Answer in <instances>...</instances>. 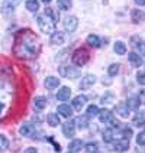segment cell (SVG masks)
I'll return each mask as SVG.
<instances>
[{
  "mask_svg": "<svg viewBox=\"0 0 145 153\" xmlns=\"http://www.w3.org/2000/svg\"><path fill=\"white\" fill-rule=\"evenodd\" d=\"M48 123H50L51 127H57V126L61 123L58 114H50V116H48Z\"/></svg>",
  "mask_w": 145,
  "mask_h": 153,
  "instance_id": "cell-33",
  "label": "cell"
},
{
  "mask_svg": "<svg viewBox=\"0 0 145 153\" xmlns=\"http://www.w3.org/2000/svg\"><path fill=\"white\" fill-rule=\"evenodd\" d=\"M116 113L119 114L120 117L126 119V117L129 116V108H128V105H126V102H122V104H118V105H116Z\"/></svg>",
  "mask_w": 145,
  "mask_h": 153,
  "instance_id": "cell-23",
  "label": "cell"
},
{
  "mask_svg": "<svg viewBox=\"0 0 145 153\" xmlns=\"http://www.w3.org/2000/svg\"><path fill=\"white\" fill-rule=\"evenodd\" d=\"M107 74L110 76H116L119 74V64H112L109 65V68H107Z\"/></svg>",
  "mask_w": 145,
  "mask_h": 153,
  "instance_id": "cell-35",
  "label": "cell"
},
{
  "mask_svg": "<svg viewBox=\"0 0 145 153\" xmlns=\"http://www.w3.org/2000/svg\"><path fill=\"white\" fill-rule=\"evenodd\" d=\"M128 59L132 67H141L142 65V58H141V55H138L137 52H131L128 55Z\"/></svg>",
  "mask_w": 145,
  "mask_h": 153,
  "instance_id": "cell-21",
  "label": "cell"
},
{
  "mask_svg": "<svg viewBox=\"0 0 145 153\" xmlns=\"http://www.w3.org/2000/svg\"><path fill=\"white\" fill-rule=\"evenodd\" d=\"M96 82V76L92 74H87L81 78V82H80V88L81 90H89L90 87H93V84Z\"/></svg>",
  "mask_w": 145,
  "mask_h": 153,
  "instance_id": "cell-9",
  "label": "cell"
},
{
  "mask_svg": "<svg viewBox=\"0 0 145 153\" xmlns=\"http://www.w3.org/2000/svg\"><path fill=\"white\" fill-rule=\"evenodd\" d=\"M137 81L141 85H145V72H138L137 74Z\"/></svg>",
  "mask_w": 145,
  "mask_h": 153,
  "instance_id": "cell-40",
  "label": "cell"
},
{
  "mask_svg": "<svg viewBox=\"0 0 145 153\" xmlns=\"http://www.w3.org/2000/svg\"><path fill=\"white\" fill-rule=\"evenodd\" d=\"M50 42H51V45H54V46L62 45V43L65 42L64 33H62V32H54V33L51 35V39H50Z\"/></svg>",
  "mask_w": 145,
  "mask_h": 153,
  "instance_id": "cell-13",
  "label": "cell"
},
{
  "mask_svg": "<svg viewBox=\"0 0 145 153\" xmlns=\"http://www.w3.org/2000/svg\"><path fill=\"white\" fill-rule=\"evenodd\" d=\"M20 134L25 137H34L35 134V127L32 123H25L22 127H20Z\"/></svg>",
  "mask_w": 145,
  "mask_h": 153,
  "instance_id": "cell-12",
  "label": "cell"
},
{
  "mask_svg": "<svg viewBox=\"0 0 145 153\" xmlns=\"http://www.w3.org/2000/svg\"><path fill=\"white\" fill-rule=\"evenodd\" d=\"M44 3H50V1H51V0H42Z\"/></svg>",
  "mask_w": 145,
  "mask_h": 153,
  "instance_id": "cell-43",
  "label": "cell"
},
{
  "mask_svg": "<svg viewBox=\"0 0 145 153\" xmlns=\"http://www.w3.org/2000/svg\"><path fill=\"white\" fill-rule=\"evenodd\" d=\"M77 26H78V19L76 16H67L64 19V27L67 32H76Z\"/></svg>",
  "mask_w": 145,
  "mask_h": 153,
  "instance_id": "cell-7",
  "label": "cell"
},
{
  "mask_svg": "<svg viewBox=\"0 0 145 153\" xmlns=\"http://www.w3.org/2000/svg\"><path fill=\"white\" fill-rule=\"evenodd\" d=\"M34 105L38 111L44 110V108L47 107V98H44V97H35L34 98Z\"/></svg>",
  "mask_w": 145,
  "mask_h": 153,
  "instance_id": "cell-26",
  "label": "cell"
},
{
  "mask_svg": "<svg viewBox=\"0 0 145 153\" xmlns=\"http://www.w3.org/2000/svg\"><path fill=\"white\" fill-rule=\"evenodd\" d=\"M25 6L29 12H34L35 13V12L39 9V1H38V0H26Z\"/></svg>",
  "mask_w": 145,
  "mask_h": 153,
  "instance_id": "cell-28",
  "label": "cell"
},
{
  "mask_svg": "<svg viewBox=\"0 0 145 153\" xmlns=\"http://www.w3.org/2000/svg\"><path fill=\"white\" fill-rule=\"evenodd\" d=\"M99 107L97 105H94V104H92V105H89L87 107V114L86 116H89V117H96V116H99Z\"/></svg>",
  "mask_w": 145,
  "mask_h": 153,
  "instance_id": "cell-32",
  "label": "cell"
},
{
  "mask_svg": "<svg viewBox=\"0 0 145 153\" xmlns=\"http://www.w3.org/2000/svg\"><path fill=\"white\" fill-rule=\"evenodd\" d=\"M134 46H135V48H137V51L139 52L138 55L145 56V42L144 41H139V43H134Z\"/></svg>",
  "mask_w": 145,
  "mask_h": 153,
  "instance_id": "cell-37",
  "label": "cell"
},
{
  "mask_svg": "<svg viewBox=\"0 0 145 153\" xmlns=\"http://www.w3.org/2000/svg\"><path fill=\"white\" fill-rule=\"evenodd\" d=\"M122 134H123V139H131L132 137V128L131 127H126V128H123V131H122Z\"/></svg>",
  "mask_w": 145,
  "mask_h": 153,
  "instance_id": "cell-39",
  "label": "cell"
},
{
  "mask_svg": "<svg viewBox=\"0 0 145 153\" xmlns=\"http://www.w3.org/2000/svg\"><path fill=\"white\" fill-rule=\"evenodd\" d=\"M99 119H100V123H103V124H110V121L113 120V114H112V111L104 108V110L99 111Z\"/></svg>",
  "mask_w": 145,
  "mask_h": 153,
  "instance_id": "cell-14",
  "label": "cell"
},
{
  "mask_svg": "<svg viewBox=\"0 0 145 153\" xmlns=\"http://www.w3.org/2000/svg\"><path fill=\"white\" fill-rule=\"evenodd\" d=\"M131 17H132L134 23H141V22L145 20V12L144 10H139V9H135V10H132Z\"/></svg>",
  "mask_w": 145,
  "mask_h": 153,
  "instance_id": "cell-19",
  "label": "cell"
},
{
  "mask_svg": "<svg viewBox=\"0 0 145 153\" xmlns=\"http://www.w3.org/2000/svg\"><path fill=\"white\" fill-rule=\"evenodd\" d=\"M135 3L138 6H145V0H135Z\"/></svg>",
  "mask_w": 145,
  "mask_h": 153,
  "instance_id": "cell-42",
  "label": "cell"
},
{
  "mask_svg": "<svg viewBox=\"0 0 145 153\" xmlns=\"http://www.w3.org/2000/svg\"><path fill=\"white\" fill-rule=\"evenodd\" d=\"M86 102H87V97L86 95H77L76 98L73 100V107L77 111H81V108L86 105Z\"/></svg>",
  "mask_w": 145,
  "mask_h": 153,
  "instance_id": "cell-17",
  "label": "cell"
},
{
  "mask_svg": "<svg viewBox=\"0 0 145 153\" xmlns=\"http://www.w3.org/2000/svg\"><path fill=\"white\" fill-rule=\"evenodd\" d=\"M73 6V1L71 0H58L57 1V7H60L61 10H68Z\"/></svg>",
  "mask_w": 145,
  "mask_h": 153,
  "instance_id": "cell-30",
  "label": "cell"
},
{
  "mask_svg": "<svg viewBox=\"0 0 145 153\" xmlns=\"http://www.w3.org/2000/svg\"><path fill=\"white\" fill-rule=\"evenodd\" d=\"M137 143L139 146H144L145 145V130H144V131H141V133L137 136Z\"/></svg>",
  "mask_w": 145,
  "mask_h": 153,
  "instance_id": "cell-38",
  "label": "cell"
},
{
  "mask_svg": "<svg viewBox=\"0 0 145 153\" xmlns=\"http://www.w3.org/2000/svg\"><path fill=\"white\" fill-rule=\"evenodd\" d=\"M20 3V0H5L2 4V13L5 16H9L15 12V9L17 7V4Z\"/></svg>",
  "mask_w": 145,
  "mask_h": 153,
  "instance_id": "cell-5",
  "label": "cell"
},
{
  "mask_svg": "<svg viewBox=\"0 0 145 153\" xmlns=\"http://www.w3.org/2000/svg\"><path fill=\"white\" fill-rule=\"evenodd\" d=\"M113 149H115L116 152H119V153L126 152V150L129 149V140H128V139L116 140V142H115V145H113Z\"/></svg>",
  "mask_w": 145,
  "mask_h": 153,
  "instance_id": "cell-11",
  "label": "cell"
},
{
  "mask_svg": "<svg viewBox=\"0 0 145 153\" xmlns=\"http://www.w3.org/2000/svg\"><path fill=\"white\" fill-rule=\"evenodd\" d=\"M89 59H90V53H89V51L84 49V48H80V49L74 51L73 56H71L73 64L77 65V67H83V65H86V64L89 62Z\"/></svg>",
  "mask_w": 145,
  "mask_h": 153,
  "instance_id": "cell-4",
  "label": "cell"
},
{
  "mask_svg": "<svg viewBox=\"0 0 145 153\" xmlns=\"http://www.w3.org/2000/svg\"><path fill=\"white\" fill-rule=\"evenodd\" d=\"M62 134L65 137H73L76 134V124L73 121H65L62 124Z\"/></svg>",
  "mask_w": 145,
  "mask_h": 153,
  "instance_id": "cell-10",
  "label": "cell"
},
{
  "mask_svg": "<svg viewBox=\"0 0 145 153\" xmlns=\"http://www.w3.org/2000/svg\"><path fill=\"white\" fill-rule=\"evenodd\" d=\"M44 85H45V88H47V90L52 91V90L58 88V85H60V78L52 76V75L47 76V78H45V81H44Z\"/></svg>",
  "mask_w": 145,
  "mask_h": 153,
  "instance_id": "cell-8",
  "label": "cell"
},
{
  "mask_svg": "<svg viewBox=\"0 0 145 153\" xmlns=\"http://www.w3.org/2000/svg\"><path fill=\"white\" fill-rule=\"evenodd\" d=\"M74 124L78 128H87L89 127V116H78L74 121Z\"/></svg>",
  "mask_w": 145,
  "mask_h": 153,
  "instance_id": "cell-22",
  "label": "cell"
},
{
  "mask_svg": "<svg viewBox=\"0 0 145 153\" xmlns=\"http://www.w3.org/2000/svg\"><path fill=\"white\" fill-rule=\"evenodd\" d=\"M87 43H89L90 46H93V48L102 46V41H100V38H99L97 35H89V36H87Z\"/></svg>",
  "mask_w": 145,
  "mask_h": 153,
  "instance_id": "cell-24",
  "label": "cell"
},
{
  "mask_svg": "<svg viewBox=\"0 0 145 153\" xmlns=\"http://www.w3.org/2000/svg\"><path fill=\"white\" fill-rule=\"evenodd\" d=\"M9 146H10V143H9V140L6 139V136L0 134V152H6L9 149Z\"/></svg>",
  "mask_w": 145,
  "mask_h": 153,
  "instance_id": "cell-34",
  "label": "cell"
},
{
  "mask_svg": "<svg viewBox=\"0 0 145 153\" xmlns=\"http://www.w3.org/2000/svg\"><path fill=\"white\" fill-rule=\"evenodd\" d=\"M23 153H38V152H36L35 147H28L26 150H23Z\"/></svg>",
  "mask_w": 145,
  "mask_h": 153,
  "instance_id": "cell-41",
  "label": "cell"
},
{
  "mask_svg": "<svg viewBox=\"0 0 145 153\" xmlns=\"http://www.w3.org/2000/svg\"><path fill=\"white\" fill-rule=\"evenodd\" d=\"M15 101V88L10 82L0 81V120H3L12 110Z\"/></svg>",
  "mask_w": 145,
  "mask_h": 153,
  "instance_id": "cell-2",
  "label": "cell"
},
{
  "mask_svg": "<svg viewBox=\"0 0 145 153\" xmlns=\"http://www.w3.org/2000/svg\"><path fill=\"white\" fill-rule=\"evenodd\" d=\"M36 22H38V26H39V29L42 30L44 33L52 35L55 32V19L51 17L48 13L44 12L42 15H39L36 17Z\"/></svg>",
  "mask_w": 145,
  "mask_h": 153,
  "instance_id": "cell-3",
  "label": "cell"
},
{
  "mask_svg": "<svg viewBox=\"0 0 145 153\" xmlns=\"http://www.w3.org/2000/svg\"><path fill=\"white\" fill-rule=\"evenodd\" d=\"M132 123H134V126H137V127H144L145 126V111H138L137 114L134 116V120H132Z\"/></svg>",
  "mask_w": 145,
  "mask_h": 153,
  "instance_id": "cell-18",
  "label": "cell"
},
{
  "mask_svg": "<svg viewBox=\"0 0 145 153\" xmlns=\"http://www.w3.org/2000/svg\"><path fill=\"white\" fill-rule=\"evenodd\" d=\"M60 74L61 76H65V78H71V79H74V78H77V76L80 75V71L76 68H73V67H70V65H61L60 67Z\"/></svg>",
  "mask_w": 145,
  "mask_h": 153,
  "instance_id": "cell-6",
  "label": "cell"
},
{
  "mask_svg": "<svg viewBox=\"0 0 145 153\" xmlns=\"http://www.w3.org/2000/svg\"><path fill=\"white\" fill-rule=\"evenodd\" d=\"M113 51L116 52L118 55H125L126 53V45L122 42V41H118V42H115V45H113Z\"/></svg>",
  "mask_w": 145,
  "mask_h": 153,
  "instance_id": "cell-27",
  "label": "cell"
},
{
  "mask_svg": "<svg viewBox=\"0 0 145 153\" xmlns=\"http://www.w3.org/2000/svg\"><path fill=\"white\" fill-rule=\"evenodd\" d=\"M141 97L139 95H131L126 101V105H128L129 110H138L139 108V104H141Z\"/></svg>",
  "mask_w": 145,
  "mask_h": 153,
  "instance_id": "cell-16",
  "label": "cell"
},
{
  "mask_svg": "<svg viewBox=\"0 0 145 153\" xmlns=\"http://www.w3.org/2000/svg\"><path fill=\"white\" fill-rule=\"evenodd\" d=\"M102 136H103V140H104L106 143H112V142H113V130H112V128H104Z\"/></svg>",
  "mask_w": 145,
  "mask_h": 153,
  "instance_id": "cell-29",
  "label": "cell"
},
{
  "mask_svg": "<svg viewBox=\"0 0 145 153\" xmlns=\"http://www.w3.org/2000/svg\"><path fill=\"white\" fill-rule=\"evenodd\" d=\"M41 48H42L41 39L29 29H23L19 30L15 36V43L12 51L15 56L20 59H35L39 55Z\"/></svg>",
  "mask_w": 145,
  "mask_h": 153,
  "instance_id": "cell-1",
  "label": "cell"
},
{
  "mask_svg": "<svg viewBox=\"0 0 145 153\" xmlns=\"http://www.w3.org/2000/svg\"><path fill=\"white\" fill-rule=\"evenodd\" d=\"M57 111H58V114L62 116V117H71V116H73V108L70 107L68 104H61V105H58Z\"/></svg>",
  "mask_w": 145,
  "mask_h": 153,
  "instance_id": "cell-20",
  "label": "cell"
},
{
  "mask_svg": "<svg viewBox=\"0 0 145 153\" xmlns=\"http://www.w3.org/2000/svg\"><path fill=\"white\" fill-rule=\"evenodd\" d=\"M81 147H83V142H81L80 139H74V140L70 143V146H68V149H70V152L71 153L80 152V150H81Z\"/></svg>",
  "mask_w": 145,
  "mask_h": 153,
  "instance_id": "cell-25",
  "label": "cell"
},
{
  "mask_svg": "<svg viewBox=\"0 0 145 153\" xmlns=\"http://www.w3.org/2000/svg\"><path fill=\"white\" fill-rule=\"evenodd\" d=\"M86 150L89 153H97L99 152V145L96 142H90V143L86 145Z\"/></svg>",
  "mask_w": 145,
  "mask_h": 153,
  "instance_id": "cell-36",
  "label": "cell"
},
{
  "mask_svg": "<svg viewBox=\"0 0 145 153\" xmlns=\"http://www.w3.org/2000/svg\"><path fill=\"white\" fill-rule=\"evenodd\" d=\"M70 97H71V90L68 87H62L57 93V100H60V101H67L70 100Z\"/></svg>",
  "mask_w": 145,
  "mask_h": 153,
  "instance_id": "cell-15",
  "label": "cell"
},
{
  "mask_svg": "<svg viewBox=\"0 0 145 153\" xmlns=\"http://www.w3.org/2000/svg\"><path fill=\"white\" fill-rule=\"evenodd\" d=\"M113 100H115V94L104 93L102 95V100H100V101H102V104H106V105H107V104H112V102H113Z\"/></svg>",
  "mask_w": 145,
  "mask_h": 153,
  "instance_id": "cell-31",
  "label": "cell"
}]
</instances>
